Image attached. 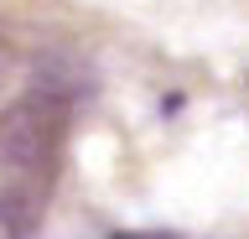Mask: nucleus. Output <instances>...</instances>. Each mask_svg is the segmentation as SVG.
I'll return each mask as SVG.
<instances>
[{"label":"nucleus","instance_id":"1","mask_svg":"<svg viewBox=\"0 0 249 239\" xmlns=\"http://www.w3.org/2000/svg\"><path fill=\"white\" fill-rule=\"evenodd\" d=\"M68 104L57 94H26L0 110V239H26L57 187Z\"/></svg>","mask_w":249,"mask_h":239},{"label":"nucleus","instance_id":"2","mask_svg":"<svg viewBox=\"0 0 249 239\" xmlns=\"http://www.w3.org/2000/svg\"><path fill=\"white\" fill-rule=\"evenodd\" d=\"M114 239H177V234H114Z\"/></svg>","mask_w":249,"mask_h":239},{"label":"nucleus","instance_id":"3","mask_svg":"<svg viewBox=\"0 0 249 239\" xmlns=\"http://www.w3.org/2000/svg\"><path fill=\"white\" fill-rule=\"evenodd\" d=\"M0 78H5V47H0Z\"/></svg>","mask_w":249,"mask_h":239}]
</instances>
